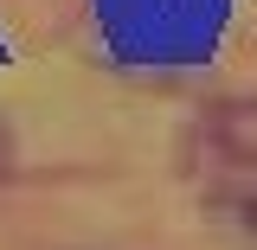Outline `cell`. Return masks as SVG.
<instances>
[{"instance_id": "1", "label": "cell", "mask_w": 257, "mask_h": 250, "mask_svg": "<svg viewBox=\"0 0 257 250\" xmlns=\"http://www.w3.org/2000/svg\"><path fill=\"white\" fill-rule=\"evenodd\" d=\"M193 167H225V173H257V96H225L199 109L187 128Z\"/></svg>"}, {"instance_id": "2", "label": "cell", "mask_w": 257, "mask_h": 250, "mask_svg": "<svg viewBox=\"0 0 257 250\" xmlns=\"http://www.w3.org/2000/svg\"><path fill=\"white\" fill-rule=\"evenodd\" d=\"M206 218L219 224L225 237H238L244 250H257V186H219V192H206Z\"/></svg>"}, {"instance_id": "3", "label": "cell", "mask_w": 257, "mask_h": 250, "mask_svg": "<svg viewBox=\"0 0 257 250\" xmlns=\"http://www.w3.org/2000/svg\"><path fill=\"white\" fill-rule=\"evenodd\" d=\"M13 167H20V141H13V128L0 122V180H13Z\"/></svg>"}]
</instances>
